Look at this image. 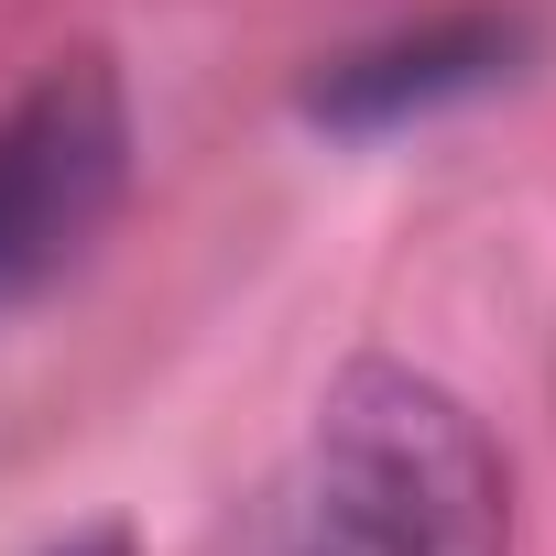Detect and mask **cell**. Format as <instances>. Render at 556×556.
I'll use <instances>...</instances> for the list:
<instances>
[{"instance_id":"6da1fadb","label":"cell","mask_w":556,"mask_h":556,"mask_svg":"<svg viewBox=\"0 0 556 556\" xmlns=\"http://www.w3.org/2000/svg\"><path fill=\"white\" fill-rule=\"evenodd\" d=\"M295 556H513L491 426L415 361H350L306 437Z\"/></svg>"},{"instance_id":"7a4b0ae2","label":"cell","mask_w":556,"mask_h":556,"mask_svg":"<svg viewBox=\"0 0 556 556\" xmlns=\"http://www.w3.org/2000/svg\"><path fill=\"white\" fill-rule=\"evenodd\" d=\"M131 186V110L99 55L45 66L0 110V306H34L55 273L110 229Z\"/></svg>"},{"instance_id":"3957f363","label":"cell","mask_w":556,"mask_h":556,"mask_svg":"<svg viewBox=\"0 0 556 556\" xmlns=\"http://www.w3.org/2000/svg\"><path fill=\"white\" fill-rule=\"evenodd\" d=\"M513 45H523L513 23H426V34H393V45L328 66V77L306 88V110H317L328 131H404V121H426V110H447V99H480V88L513 66Z\"/></svg>"},{"instance_id":"277c9868","label":"cell","mask_w":556,"mask_h":556,"mask_svg":"<svg viewBox=\"0 0 556 556\" xmlns=\"http://www.w3.org/2000/svg\"><path fill=\"white\" fill-rule=\"evenodd\" d=\"M55 556H131V534H121V523H99V534H66Z\"/></svg>"}]
</instances>
